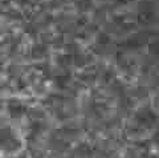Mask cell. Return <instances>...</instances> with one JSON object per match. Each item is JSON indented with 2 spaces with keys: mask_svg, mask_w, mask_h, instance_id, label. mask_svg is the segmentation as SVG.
<instances>
[{
  "mask_svg": "<svg viewBox=\"0 0 159 158\" xmlns=\"http://www.w3.org/2000/svg\"><path fill=\"white\" fill-rule=\"evenodd\" d=\"M13 158H27V156H25V154H20V156H17V157H13Z\"/></svg>",
  "mask_w": 159,
  "mask_h": 158,
  "instance_id": "obj_4",
  "label": "cell"
},
{
  "mask_svg": "<svg viewBox=\"0 0 159 158\" xmlns=\"http://www.w3.org/2000/svg\"><path fill=\"white\" fill-rule=\"evenodd\" d=\"M70 158H92V150L88 145L77 146L76 149L72 151Z\"/></svg>",
  "mask_w": 159,
  "mask_h": 158,
  "instance_id": "obj_3",
  "label": "cell"
},
{
  "mask_svg": "<svg viewBox=\"0 0 159 158\" xmlns=\"http://www.w3.org/2000/svg\"><path fill=\"white\" fill-rule=\"evenodd\" d=\"M7 113L11 118L19 120V118H23L27 114V106L23 101L12 98V100H8L7 102Z\"/></svg>",
  "mask_w": 159,
  "mask_h": 158,
  "instance_id": "obj_2",
  "label": "cell"
},
{
  "mask_svg": "<svg viewBox=\"0 0 159 158\" xmlns=\"http://www.w3.org/2000/svg\"><path fill=\"white\" fill-rule=\"evenodd\" d=\"M23 147L20 138L16 136L11 128H0V151L3 153H16Z\"/></svg>",
  "mask_w": 159,
  "mask_h": 158,
  "instance_id": "obj_1",
  "label": "cell"
}]
</instances>
